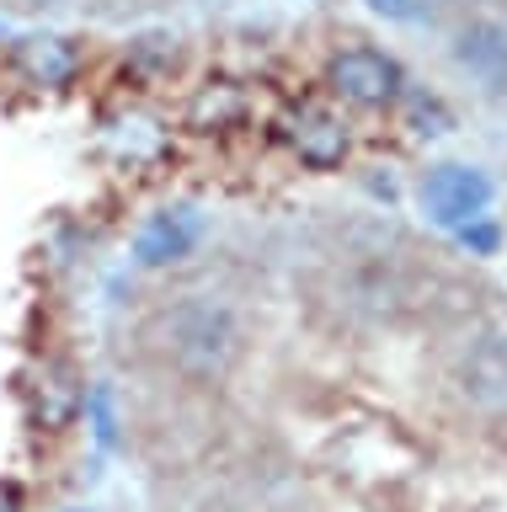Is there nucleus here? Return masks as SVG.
Segmentation results:
<instances>
[{"mask_svg": "<svg viewBox=\"0 0 507 512\" xmlns=\"http://www.w3.org/2000/svg\"><path fill=\"white\" fill-rule=\"evenodd\" d=\"M86 411H91V422H97V443L113 448L118 443V422H113V400H107V390L86 395Z\"/></svg>", "mask_w": 507, "mask_h": 512, "instance_id": "obj_12", "label": "nucleus"}, {"mask_svg": "<svg viewBox=\"0 0 507 512\" xmlns=\"http://www.w3.org/2000/svg\"><path fill=\"white\" fill-rule=\"evenodd\" d=\"M283 144L299 155V166H310V171H337L347 150H353V134H347V123L337 118L331 107H294L289 118H283Z\"/></svg>", "mask_w": 507, "mask_h": 512, "instance_id": "obj_4", "label": "nucleus"}, {"mask_svg": "<svg viewBox=\"0 0 507 512\" xmlns=\"http://www.w3.org/2000/svg\"><path fill=\"white\" fill-rule=\"evenodd\" d=\"M491 198H497L491 176L481 166H465V160H443V166H433L417 187L422 214L433 219L438 230H465V224L486 219Z\"/></svg>", "mask_w": 507, "mask_h": 512, "instance_id": "obj_2", "label": "nucleus"}, {"mask_svg": "<svg viewBox=\"0 0 507 512\" xmlns=\"http://www.w3.org/2000/svg\"><path fill=\"white\" fill-rule=\"evenodd\" d=\"M459 395L486 416H507V326L481 331L459 358Z\"/></svg>", "mask_w": 507, "mask_h": 512, "instance_id": "obj_5", "label": "nucleus"}, {"mask_svg": "<svg viewBox=\"0 0 507 512\" xmlns=\"http://www.w3.org/2000/svg\"><path fill=\"white\" fill-rule=\"evenodd\" d=\"M241 112H246V96H241V86H203L198 96H193V107H187V123L198 128V134H214V128H235L241 123Z\"/></svg>", "mask_w": 507, "mask_h": 512, "instance_id": "obj_10", "label": "nucleus"}, {"mask_svg": "<svg viewBox=\"0 0 507 512\" xmlns=\"http://www.w3.org/2000/svg\"><path fill=\"white\" fill-rule=\"evenodd\" d=\"M75 512H86V507H75Z\"/></svg>", "mask_w": 507, "mask_h": 512, "instance_id": "obj_15", "label": "nucleus"}, {"mask_svg": "<svg viewBox=\"0 0 507 512\" xmlns=\"http://www.w3.org/2000/svg\"><path fill=\"white\" fill-rule=\"evenodd\" d=\"M193 240H198V219L187 214V208H161V214H150L145 224H139L134 262L139 267H171V262H182V256L193 251Z\"/></svg>", "mask_w": 507, "mask_h": 512, "instance_id": "obj_8", "label": "nucleus"}, {"mask_svg": "<svg viewBox=\"0 0 507 512\" xmlns=\"http://www.w3.org/2000/svg\"><path fill=\"white\" fill-rule=\"evenodd\" d=\"M326 86H331V96H342L347 107L385 112V107L401 102L406 75H401V64H395L385 48L358 43V48H342V54H331V64H326Z\"/></svg>", "mask_w": 507, "mask_h": 512, "instance_id": "obj_3", "label": "nucleus"}, {"mask_svg": "<svg viewBox=\"0 0 507 512\" xmlns=\"http://www.w3.org/2000/svg\"><path fill=\"white\" fill-rule=\"evenodd\" d=\"M11 70L38 91H65L70 80L81 75V43L59 38V32H27V38H17V48H11Z\"/></svg>", "mask_w": 507, "mask_h": 512, "instance_id": "obj_7", "label": "nucleus"}, {"mask_svg": "<svg viewBox=\"0 0 507 512\" xmlns=\"http://www.w3.org/2000/svg\"><path fill=\"white\" fill-rule=\"evenodd\" d=\"M465 246H475V251H497V230H491V219H475V224H465V230H454Z\"/></svg>", "mask_w": 507, "mask_h": 512, "instance_id": "obj_13", "label": "nucleus"}, {"mask_svg": "<svg viewBox=\"0 0 507 512\" xmlns=\"http://www.w3.org/2000/svg\"><path fill=\"white\" fill-rule=\"evenodd\" d=\"M145 336H150L155 358L193 384L230 379V368L241 363V347H246L241 315L214 294H182V299L161 304L150 315Z\"/></svg>", "mask_w": 507, "mask_h": 512, "instance_id": "obj_1", "label": "nucleus"}, {"mask_svg": "<svg viewBox=\"0 0 507 512\" xmlns=\"http://www.w3.org/2000/svg\"><path fill=\"white\" fill-rule=\"evenodd\" d=\"M449 59L481 91L507 96V22H497V16H475V22H465L449 43Z\"/></svg>", "mask_w": 507, "mask_h": 512, "instance_id": "obj_6", "label": "nucleus"}, {"mask_svg": "<svg viewBox=\"0 0 507 512\" xmlns=\"http://www.w3.org/2000/svg\"><path fill=\"white\" fill-rule=\"evenodd\" d=\"M81 406H86V390H81V379H75V368L49 358L33 374V416L49 432H59V427H70L75 416H81Z\"/></svg>", "mask_w": 507, "mask_h": 512, "instance_id": "obj_9", "label": "nucleus"}, {"mask_svg": "<svg viewBox=\"0 0 507 512\" xmlns=\"http://www.w3.org/2000/svg\"><path fill=\"white\" fill-rule=\"evenodd\" d=\"M0 512H22V502H17L11 491H0Z\"/></svg>", "mask_w": 507, "mask_h": 512, "instance_id": "obj_14", "label": "nucleus"}, {"mask_svg": "<svg viewBox=\"0 0 507 512\" xmlns=\"http://www.w3.org/2000/svg\"><path fill=\"white\" fill-rule=\"evenodd\" d=\"M363 6L385 22H422V16H433L438 0H363Z\"/></svg>", "mask_w": 507, "mask_h": 512, "instance_id": "obj_11", "label": "nucleus"}]
</instances>
